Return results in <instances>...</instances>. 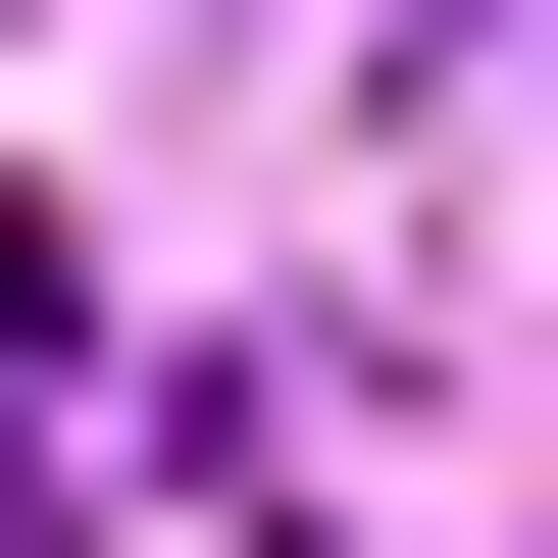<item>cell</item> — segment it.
<instances>
[{
    "instance_id": "obj_1",
    "label": "cell",
    "mask_w": 558,
    "mask_h": 558,
    "mask_svg": "<svg viewBox=\"0 0 558 558\" xmlns=\"http://www.w3.org/2000/svg\"><path fill=\"white\" fill-rule=\"evenodd\" d=\"M0 355H51V204H0Z\"/></svg>"
}]
</instances>
